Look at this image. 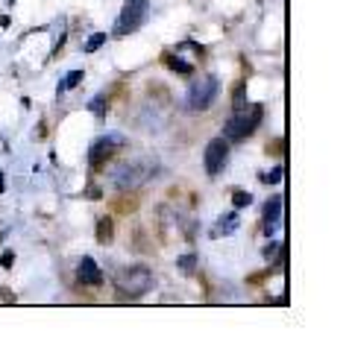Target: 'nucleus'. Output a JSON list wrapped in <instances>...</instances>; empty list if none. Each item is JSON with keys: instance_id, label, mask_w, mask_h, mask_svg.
Segmentation results:
<instances>
[{"instance_id": "1", "label": "nucleus", "mask_w": 352, "mask_h": 357, "mask_svg": "<svg viewBox=\"0 0 352 357\" xmlns=\"http://www.w3.org/2000/svg\"><path fill=\"white\" fill-rule=\"evenodd\" d=\"M261 121H264V109L258 106V102H253V106L232 109V117L223 123V138L226 141H244V138H249L261 126Z\"/></svg>"}, {"instance_id": "2", "label": "nucleus", "mask_w": 352, "mask_h": 357, "mask_svg": "<svg viewBox=\"0 0 352 357\" xmlns=\"http://www.w3.org/2000/svg\"><path fill=\"white\" fill-rule=\"evenodd\" d=\"M153 273L147 270V266H129V270H124L121 275L115 278V287L121 296H144V293H150L153 290Z\"/></svg>"}, {"instance_id": "3", "label": "nucleus", "mask_w": 352, "mask_h": 357, "mask_svg": "<svg viewBox=\"0 0 352 357\" xmlns=\"http://www.w3.org/2000/svg\"><path fill=\"white\" fill-rule=\"evenodd\" d=\"M147 9H150V0H126L121 15H117V21H115L112 36L124 38L129 33H135V29L144 24V18H147Z\"/></svg>"}, {"instance_id": "4", "label": "nucleus", "mask_w": 352, "mask_h": 357, "mask_svg": "<svg viewBox=\"0 0 352 357\" xmlns=\"http://www.w3.org/2000/svg\"><path fill=\"white\" fill-rule=\"evenodd\" d=\"M217 91H220V79L214 77V73H209V77H203L200 82H194L188 88V94H185L188 112H205L214 102Z\"/></svg>"}, {"instance_id": "5", "label": "nucleus", "mask_w": 352, "mask_h": 357, "mask_svg": "<svg viewBox=\"0 0 352 357\" xmlns=\"http://www.w3.org/2000/svg\"><path fill=\"white\" fill-rule=\"evenodd\" d=\"M121 146H126V138L117 135V132H106V135L97 138L91 144V150H88V165H91L94 170H100L115 155V150H121Z\"/></svg>"}, {"instance_id": "6", "label": "nucleus", "mask_w": 352, "mask_h": 357, "mask_svg": "<svg viewBox=\"0 0 352 357\" xmlns=\"http://www.w3.org/2000/svg\"><path fill=\"white\" fill-rule=\"evenodd\" d=\"M229 161V144L226 138H212L205 144V155H203V165H205V173L209 176H220Z\"/></svg>"}, {"instance_id": "7", "label": "nucleus", "mask_w": 352, "mask_h": 357, "mask_svg": "<svg viewBox=\"0 0 352 357\" xmlns=\"http://www.w3.org/2000/svg\"><path fill=\"white\" fill-rule=\"evenodd\" d=\"M282 211H285V199L282 197H270L264 205V234H276V229L282 226Z\"/></svg>"}, {"instance_id": "8", "label": "nucleus", "mask_w": 352, "mask_h": 357, "mask_svg": "<svg viewBox=\"0 0 352 357\" xmlns=\"http://www.w3.org/2000/svg\"><path fill=\"white\" fill-rule=\"evenodd\" d=\"M77 278L82 281V284H88V287H100L103 284V273H100V266L94 264V258H82L80 264H77Z\"/></svg>"}, {"instance_id": "9", "label": "nucleus", "mask_w": 352, "mask_h": 357, "mask_svg": "<svg viewBox=\"0 0 352 357\" xmlns=\"http://www.w3.org/2000/svg\"><path fill=\"white\" fill-rule=\"evenodd\" d=\"M238 226H241V217L235 214V211H229L223 217H217L214 229H212V237H229V234L238 231Z\"/></svg>"}, {"instance_id": "10", "label": "nucleus", "mask_w": 352, "mask_h": 357, "mask_svg": "<svg viewBox=\"0 0 352 357\" xmlns=\"http://www.w3.org/2000/svg\"><path fill=\"white\" fill-rule=\"evenodd\" d=\"M138 176H141L138 167H129V165L117 167V170H115V188H117V190H126V188H132V185L138 182Z\"/></svg>"}, {"instance_id": "11", "label": "nucleus", "mask_w": 352, "mask_h": 357, "mask_svg": "<svg viewBox=\"0 0 352 357\" xmlns=\"http://www.w3.org/2000/svg\"><path fill=\"white\" fill-rule=\"evenodd\" d=\"M112 237H115V229H112V220L109 217H103L100 222H97V243H112Z\"/></svg>"}, {"instance_id": "12", "label": "nucleus", "mask_w": 352, "mask_h": 357, "mask_svg": "<svg viewBox=\"0 0 352 357\" xmlns=\"http://www.w3.org/2000/svg\"><path fill=\"white\" fill-rule=\"evenodd\" d=\"M168 68L176 70L179 77H191V73H194V65L185 62V59H179V56H168Z\"/></svg>"}, {"instance_id": "13", "label": "nucleus", "mask_w": 352, "mask_h": 357, "mask_svg": "<svg viewBox=\"0 0 352 357\" xmlns=\"http://www.w3.org/2000/svg\"><path fill=\"white\" fill-rule=\"evenodd\" d=\"M82 77H85L82 70H71V73H65L62 82H59V94H65V91H71V88H77V85L82 82Z\"/></svg>"}, {"instance_id": "14", "label": "nucleus", "mask_w": 352, "mask_h": 357, "mask_svg": "<svg viewBox=\"0 0 352 357\" xmlns=\"http://www.w3.org/2000/svg\"><path fill=\"white\" fill-rule=\"evenodd\" d=\"M106 38H109L106 33H94V36H88V41L82 44V50H85V53H97V50L103 47V44H106Z\"/></svg>"}, {"instance_id": "15", "label": "nucleus", "mask_w": 352, "mask_h": 357, "mask_svg": "<svg viewBox=\"0 0 352 357\" xmlns=\"http://www.w3.org/2000/svg\"><path fill=\"white\" fill-rule=\"evenodd\" d=\"M88 109H91L97 117H106V112H109V100H106V94H97L91 102H88Z\"/></svg>"}, {"instance_id": "16", "label": "nucleus", "mask_w": 352, "mask_h": 357, "mask_svg": "<svg viewBox=\"0 0 352 357\" xmlns=\"http://www.w3.org/2000/svg\"><path fill=\"white\" fill-rule=\"evenodd\" d=\"M264 258H267L270 264H273V261H282V264H285V246H282V243L264 246Z\"/></svg>"}, {"instance_id": "17", "label": "nucleus", "mask_w": 352, "mask_h": 357, "mask_svg": "<svg viewBox=\"0 0 352 357\" xmlns=\"http://www.w3.org/2000/svg\"><path fill=\"white\" fill-rule=\"evenodd\" d=\"M282 176H285V167L279 165V167H273V170H267V173H261V182H264V185H279V182H282Z\"/></svg>"}, {"instance_id": "18", "label": "nucleus", "mask_w": 352, "mask_h": 357, "mask_svg": "<svg viewBox=\"0 0 352 357\" xmlns=\"http://www.w3.org/2000/svg\"><path fill=\"white\" fill-rule=\"evenodd\" d=\"M232 202H235V208H249L253 205V193L249 190H232Z\"/></svg>"}, {"instance_id": "19", "label": "nucleus", "mask_w": 352, "mask_h": 357, "mask_svg": "<svg viewBox=\"0 0 352 357\" xmlns=\"http://www.w3.org/2000/svg\"><path fill=\"white\" fill-rule=\"evenodd\" d=\"M176 266H179L182 273H194L197 270V255H194V252H191V255H179V258H176Z\"/></svg>"}, {"instance_id": "20", "label": "nucleus", "mask_w": 352, "mask_h": 357, "mask_svg": "<svg viewBox=\"0 0 352 357\" xmlns=\"http://www.w3.org/2000/svg\"><path fill=\"white\" fill-rule=\"evenodd\" d=\"M241 106H247V88L244 85L235 88V97H232V109H241Z\"/></svg>"}, {"instance_id": "21", "label": "nucleus", "mask_w": 352, "mask_h": 357, "mask_svg": "<svg viewBox=\"0 0 352 357\" xmlns=\"http://www.w3.org/2000/svg\"><path fill=\"white\" fill-rule=\"evenodd\" d=\"M12 264H15V252H3V255H0V266H6L9 270Z\"/></svg>"}, {"instance_id": "22", "label": "nucleus", "mask_w": 352, "mask_h": 357, "mask_svg": "<svg viewBox=\"0 0 352 357\" xmlns=\"http://www.w3.org/2000/svg\"><path fill=\"white\" fill-rule=\"evenodd\" d=\"M3 178H6V176H3V173H0V193H3V188H6V182H3Z\"/></svg>"}]
</instances>
